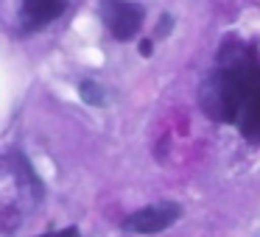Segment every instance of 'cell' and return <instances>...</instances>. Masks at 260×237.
Listing matches in <instances>:
<instances>
[{"instance_id":"1","label":"cell","mask_w":260,"mask_h":237,"mask_svg":"<svg viewBox=\"0 0 260 237\" xmlns=\"http://www.w3.org/2000/svg\"><path fill=\"white\" fill-rule=\"evenodd\" d=\"M221 64H226L235 84V120L241 134L252 142H260V62L238 53H221Z\"/></svg>"},{"instance_id":"2","label":"cell","mask_w":260,"mask_h":237,"mask_svg":"<svg viewBox=\"0 0 260 237\" xmlns=\"http://www.w3.org/2000/svg\"><path fill=\"white\" fill-rule=\"evenodd\" d=\"M101 23L107 25V31L112 34V40L129 42L137 36L143 25V9L132 0H101Z\"/></svg>"},{"instance_id":"3","label":"cell","mask_w":260,"mask_h":237,"mask_svg":"<svg viewBox=\"0 0 260 237\" xmlns=\"http://www.w3.org/2000/svg\"><path fill=\"white\" fill-rule=\"evenodd\" d=\"M182 215V207L174 201H159L151 204V207H143L137 212H132L129 218L123 220L126 231H137V234H157V231L168 229L171 223H176Z\"/></svg>"},{"instance_id":"4","label":"cell","mask_w":260,"mask_h":237,"mask_svg":"<svg viewBox=\"0 0 260 237\" xmlns=\"http://www.w3.org/2000/svg\"><path fill=\"white\" fill-rule=\"evenodd\" d=\"M64 6H68V0H23L25 23H28L31 28L48 25V23H53L56 17H62Z\"/></svg>"},{"instance_id":"5","label":"cell","mask_w":260,"mask_h":237,"mask_svg":"<svg viewBox=\"0 0 260 237\" xmlns=\"http://www.w3.org/2000/svg\"><path fill=\"white\" fill-rule=\"evenodd\" d=\"M79 92H81V101L90 103V106H104V103H107V98H104V87L98 84V81H81Z\"/></svg>"},{"instance_id":"6","label":"cell","mask_w":260,"mask_h":237,"mask_svg":"<svg viewBox=\"0 0 260 237\" xmlns=\"http://www.w3.org/2000/svg\"><path fill=\"white\" fill-rule=\"evenodd\" d=\"M42 237H81V234H79V229H76V226H70V229L53 231V234H42Z\"/></svg>"},{"instance_id":"7","label":"cell","mask_w":260,"mask_h":237,"mask_svg":"<svg viewBox=\"0 0 260 237\" xmlns=\"http://www.w3.org/2000/svg\"><path fill=\"white\" fill-rule=\"evenodd\" d=\"M171 25H174V17H162L159 20V28H157V36H165L171 31Z\"/></svg>"},{"instance_id":"8","label":"cell","mask_w":260,"mask_h":237,"mask_svg":"<svg viewBox=\"0 0 260 237\" xmlns=\"http://www.w3.org/2000/svg\"><path fill=\"white\" fill-rule=\"evenodd\" d=\"M140 53H143V56H151V40H143L140 42Z\"/></svg>"}]
</instances>
